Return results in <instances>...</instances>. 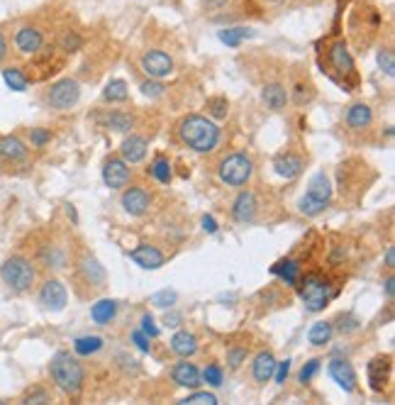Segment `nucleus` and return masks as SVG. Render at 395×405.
I'll list each match as a JSON object with an SVG mask.
<instances>
[{
  "label": "nucleus",
  "mask_w": 395,
  "mask_h": 405,
  "mask_svg": "<svg viewBox=\"0 0 395 405\" xmlns=\"http://www.w3.org/2000/svg\"><path fill=\"white\" fill-rule=\"evenodd\" d=\"M176 135L188 149L198 154H210L219 142V127L205 115H185L178 125H176Z\"/></svg>",
  "instance_id": "nucleus-1"
},
{
  "label": "nucleus",
  "mask_w": 395,
  "mask_h": 405,
  "mask_svg": "<svg viewBox=\"0 0 395 405\" xmlns=\"http://www.w3.org/2000/svg\"><path fill=\"white\" fill-rule=\"evenodd\" d=\"M49 376L52 381L57 383V388L69 398H79L81 391L86 386V371H84V364L74 357L71 352H57L49 361Z\"/></svg>",
  "instance_id": "nucleus-2"
},
{
  "label": "nucleus",
  "mask_w": 395,
  "mask_h": 405,
  "mask_svg": "<svg viewBox=\"0 0 395 405\" xmlns=\"http://www.w3.org/2000/svg\"><path fill=\"white\" fill-rule=\"evenodd\" d=\"M0 281L13 293H27L37 283V269L27 256L13 254L0 264Z\"/></svg>",
  "instance_id": "nucleus-3"
},
{
  "label": "nucleus",
  "mask_w": 395,
  "mask_h": 405,
  "mask_svg": "<svg viewBox=\"0 0 395 405\" xmlns=\"http://www.w3.org/2000/svg\"><path fill=\"white\" fill-rule=\"evenodd\" d=\"M295 288H298L300 300H303L305 308L310 310V313H320V310H325L329 305V300H332V295H334L329 281L325 276H320V273H307V276H300L298 283H295Z\"/></svg>",
  "instance_id": "nucleus-4"
},
{
  "label": "nucleus",
  "mask_w": 395,
  "mask_h": 405,
  "mask_svg": "<svg viewBox=\"0 0 395 405\" xmlns=\"http://www.w3.org/2000/svg\"><path fill=\"white\" fill-rule=\"evenodd\" d=\"M327 69L332 71V76L344 86V89H351V86L359 84L356 62H354V57H351V52L344 40H337L327 47Z\"/></svg>",
  "instance_id": "nucleus-5"
},
{
  "label": "nucleus",
  "mask_w": 395,
  "mask_h": 405,
  "mask_svg": "<svg viewBox=\"0 0 395 405\" xmlns=\"http://www.w3.org/2000/svg\"><path fill=\"white\" fill-rule=\"evenodd\" d=\"M251 173H254V161H251L246 154H241V152L227 154L217 166L219 181L227 183V186H232V188H241V186L249 183Z\"/></svg>",
  "instance_id": "nucleus-6"
},
{
  "label": "nucleus",
  "mask_w": 395,
  "mask_h": 405,
  "mask_svg": "<svg viewBox=\"0 0 395 405\" xmlns=\"http://www.w3.org/2000/svg\"><path fill=\"white\" fill-rule=\"evenodd\" d=\"M76 283L84 286L88 293H101L108 283V273L105 266L91 254V251H84V254L76 259Z\"/></svg>",
  "instance_id": "nucleus-7"
},
{
  "label": "nucleus",
  "mask_w": 395,
  "mask_h": 405,
  "mask_svg": "<svg viewBox=\"0 0 395 405\" xmlns=\"http://www.w3.org/2000/svg\"><path fill=\"white\" fill-rule=\"evenodd\" d=\"M81 101V84L76 79H59L47 89L44 103L52 110H71Z\"/></svg>",
  "instance_id": "nucleus-8"
},
{
  "label": "nucleus",
  "mask_w": 395,
  "mask_h": 405,
  "mask_svg": "<svg viewBox=\"0 0 395 405\" xmlns=\"http://www.w3.org/2000/svg\"><path fill=\"white\" fill-rule=\"evenodd\" d=\"M37 300L47 313H62L69 303V291L59 278H47V281L40 286V293H37Z\"/></svg>",
  "instance_id": "nucleus-9"
},
{
  "label": "nucleus",
  "mask_w": 395,
  "mask_h": 405,
  "mask_svg": "<svg viewBox=\"0 0 395 405\" xmlns=\"http://www.w3.org/2000/svg\"><path fill=\"white\" fill-rule=\"evenodd\" d=\"M393 376V357L391 354H378L366 366V379H369V388L373 393H383L391 383Z\"/></svg>",
  "instance_id": "nucleus-10"
},
{
  "label": "nucleus",
  "mask_w": 395,
  "mask_h": 405,
  "mask_svg": "<svg viewBox=\"0 0 395 405\" xmlns=\"http://www.w3.org/2000/svg\"><path fill=\"white\" fill-rule=\"evenodd\" d=\"M176 64L171 59V54L161 52V49H149V52L142 54V71H144L149 79L164 81L173 74Z\"/></svg>",
  "instance_id": "nucleus-11"
},
{
  "label": "nucleus",
  "mask_w": 395,
  "mask_h": 405,
  "mask_svg": "<svg viewBox=\"0 0 395 405\" xmlns=\"http://www.w3.org/2000/svg\"><path fill=\"white\" fill-rule=\"evenodd\" d=\"M132 181V169L122 156H110L103 164V183L113 190H122Z\"/></svg>",
  "instance_id": "nucleus-12"
},
{
  "label": "nucleus",
  "mask_w": 395,
  "mask_h": 405,
  "mask_svg": "<svg viewBox=\"0 0 395 405\" xmlns=\"http://www.w3.org/2000/svg\"><path fill=\"white\" fill-rule=\"evenodd\" d=\"M120 202H122V210L127 212V215L142 217V215H147V212H149L151 195H149V190H147L144 186H130V188L125 186Z\"/></svg>",
  "instance_id": "nucleus-13"
},
{
  "label": "nucleus",
  "mask_w": 395,
  "mask_h": 405,
  "mask_svg": "<svg viewBox=\"0 0 395 405\" xmlns=\"http://www.w3.org/2000/svg\"><path fill=\"white\" fill-rule=\"evenodd\" d=\"M15 49L25 57H35L44 49V32L37 25H22L13 37Z\"/></svg>",
  "instance_id": "nucleus-14"
},
{
  "label": "nucleus",
  "mask_w": 395,
  "mask_h": 405,
  "mask_svg": "<svg viewBox=\"0 0 395 405\" xmlns=\"http://www.w3.org/2000/svg\"><path fill=\"white\" fill-rule=\"evenodd\" d=\"M327 371H329V376H332V381L337 383L344 393L359 391V379H356V371L349 359H332L327 364Z\"/></svg>",
  "instance_id": "nucleus-15"
},
{
  "label": "nucleus",
  "mask_w": 395,
  "mask_h": 405,
  "mask_svg": "<svg viewBox=\"0 0 395 405\" xmlns=\"http://www.w3.org/2000/svg\"><path fill=\"white\" fill-rule=\"evenodd\" d=\"M171 379H173L176 386L188 388V391H195V388H200V383H202L200 369H198V366L190 359L176 361L173 369H171Z\"/></svg>",
  "instance_id": "nucleus-16"
},
{
  "label": "nucleus",
  "mask_w": 395,
  "mask_h": 405,
  "mask_svg": "<svg viewBox=\"0 0 395 405\" xmlns=\"http://www.w3.org/2000/svg\"><path fill=\"white\" fill-rule=\"evenodd\" d=\"M130 259L134 261L137 266H142L144 271H156L164 266V261H166V256H164V251L159 247H154V244H137L134 249L130 251Z\"/></svg>",
  "instance_id": "nucleus-17"
},
{
  "label": "nucleus",
  "mask_w": 395,
  "mask_h": 405,
  "mask_svg": "<svg viewBox=\"0 0 395 405\" xmlns=\"http://www.w3.org/2000/svg\"><path fill=\"white\" fill-rule=\"evenodd\" d=\"M344 125L351 130V132H366L373 125V110L366 103H351L344 113Z\"/></svg>",
  "instance_id": "nucleus-18"
},
{
  "label": "nucleus",
  "mask_w": 395,
  "mask_h": 405,
  "mask_svg": "<svg viewBox=\"0 0 395 405\" xmlns=\"http://www.w3.org/2000/svg\"><path fill=\"white\" fill-rule=\"evenodd\" d=\"M256 207H259L256 195L251 190H241L232 202V220L239 222V225H249V222L256 220Z\"/></svg>",
  "instance_id": "nucleus-19"
},
{
  "label": "nucleus",
  "mask_w": 395,
  "mask_h": 405,
  "mask_svg": "<svg viewBox=\"0 0 395 405\" xmlns=\"http://www.w3.org/2000/svg\"><path fill=\"white\" fill-rule=\"evenodd\" d=\"M27 156H30V149H27V144L18 135L0 137V159H5V161L10 164H20V161H27Z\"/></svg>",
  "instance_id": "nucleus-20"
},
{
  "label": "nucleus",
  "mask_w": 395,
  "mask_h": 405,
  "mask_svg": "<svg viewBox=\"0 0 395 405\" xmlns=\"http://www.w3.org/2000/svg\"><path fill=\"white\" fill-rule=\"evenodd\" d=\"M147 152H149V142H147V137H142V135H130L127 139L122 142V147H120V156H122L130 166L132 164L144 161Z\"/></svg>",
  "instance_id": "nucleus-21"
},
{
  "label": "nucleus",
  "mask_w": 395,
  "mask_h": 405,
  "mask_svg": "<svg viewBox=\"0 0 395 405\" xmlns=\"http://www.w3.org/2000/svg\"><path fill=\"white\" fill-rule=\"evenodd\" d=\"M273 169H276L278 176L295 178L303 173L305 161H303V156L293 154V152H281V154H276V159H273Z\"/></svg>",
  "instance_id": "nucleus-22"
},
{
  "label": "nucleus",
  "mask_w": 395,
  "mask_h": 405,
  "mask_svg": "<svg viewBox=\"0 0 395 405\" xmlns=\"http://www.w3.org/2000/svg\"><path fill=\"white\" fill-rule=\"evenodd\" d=\"M273 369H276V357H273V352H268V349H263V352H259L251 359V376H254V381L259 383V386L273 379Z\"/></svg>",
  "instance_id": "nucleus-23"
},
{
  "label": "nucleus",
  "mask_w": 395,
  "mask_h": 405,
  "mask_svg": "<svg viewBox=\"0 0 395 405\" xmlns=\"http://www.w3.org/2000/svg\"><path fill=\"white\" fill-rule=\"evenodd\" d=\"M98 122L103 125L105 130H113V132H130L132 127H134V115L127 113V110H108L105 115H101L98 118Z\"/></svg>",
  "instance_id": "nucleus-24"
},
{
  "label": "nucleus",
  "mask_w": 395,
  "mask_h": 405,
  "mask_svg": "<svg viewBox=\"0 0 395 405\" xmlns=\"http://www.w3.org/2000/svg\"><path fill=\"white\" fill-rule=\"evenodd\" d=\"M261 101L268 110H283V108L288 105V91H285L283 84L271 81V84H266L261 89Z\"/></svg>",
  "instance_id": "nucleus-25"
},
{
  "label": "nucleus",
  "mask_w": 395,
  "mask_h": 405,
  "mask_svg": "<svg viewBox=\"0 0 395 405\" xmlns=\"http://www.w3.org/2000/svg\"><path fill=\"white\" fill-rule=\"evenodd\" d=\"M271 273H273V276L281 278L285 286L295 288L298 278L303 276V266H300L298 259H281V261H276V264L271 266Z\"/></svg>",
  "instance_id": "nucleus-26"
},
{
  "label": "nucleus",
  "mask_w": 395,
  "mask_h": 405,
  "mask_svg": "<svg viewBox=\"0 0 395 405\" xmlns=\"http://www.w3.org/2000/svg\"><path fill=\"white\" fill-rule=\"evenodd\" d=\"M168 344H171V352L178 354L181 359H190L198 354V337L188 330H178Z\"/></svg>",
  "instance_id": "nucleus-27"
},
{
  "label": "nucleus",
  "mask_w": 395,
  "mask_h": 405,
  "mask_svg": "<svg viewBox=\"0 0 395 405\" xmlns=\"http://www.w3.org/2000/svg\"><path fill=\"white\" fill-rule=\"evenodd\" d=\"M310 198H315V200H322V202H327L329 205V200H332V181H329V176L325 171H320V173H315L310 181H307V190H305Z\"/></svg>",
  "instance_id": "nucleus-28"
},
{
  "label": "nucleus",
  "mask_w": 395,
  "mask_h": 405,
  "mask_svg": "<svg viewBox=\"0 0 395 405\" xmlns=\"http://www.w3.org/2000/svg\"><path fill=\"white\" fill-rule=\"evenodd\" d=\"M120 310V303L118 300H110V298H103L98 300V303L91 305V320L96 322V325H110V322L115 320V315H118Z\"/></svg>",
  "instance_id": "nucleus-29"
},
{
  "label": "nucleus",
  "mask_w": 395,
  "mask_h": 405,
  "mask_svg": "<svg viewBox=\"0 0 395 405\" xmlns=\"http://www.w3.org/2000/svg\"><path fill=\"white\" fill-rule=\"evenodd\" d=\"M40 261L44 264V269L59 271L66 266V251L64 247H59V244H44L40 249Z\"/></svg>",
  "instance_id": "nucleus-30"
},
{
  "label": "nucleus",
  "mask_w": 395,
  "mask_h": 405,
  "mask_svg": "<svg viewBox=\"0 0 395 405\" xmlns=\"http://www.w3.org/2000/svg\"><path fill=\"white\" fill-rule=\"evenodd\" d=\"M334 337V322H315V325L307 330V342L312 344V347H325V344L332 342Z\"/></svg>",
  "instance_id": "nucleus-31"
},
{
  "label": "nucleus",
  "mask_w": 395,
  "mask_h": 405,
  "mask_svg": "<svg viewBox=\"0 0 395 405\" xmlns=\"http://www.w3.org/2000/svg\"><path fill=\"white\" fill-rule=\"evenodd\" d=\"M149 176H154L161 186H168L173 181V169H171V161H168L166 154H156L154 161L149 164Z\"/></svg>",
  "instance_id": "nucleus-32"
},
{
  "label": "nucleus",
  "mask_w": 395,
  "mask_h": 405,
  "mask_svg": "<svg viewBox=\"0 0 395 405\" xmlns=\"http://www.w3.org/2000/svg\"><path fill=\"white\" fill-rule=\"evenodd\" d=\"M103 101L105 103H127L130 101V86L122 79H113L103 91Z\"/></svg>",
  "instance_id": "nucleus-33"
},
{
  "label": "nucleus",
  "mask_w": 395,
  "mask_h": 405,
  "mask_svg": "<svg viewBox=\"0 0 395 405\" xmlns=\"http://www.w3.org/2000/svg\"><path fill=\"white\" fill-rule=\"evenodd\" d=\"M105 344V339L98 335H86V337H76L74 339V352L79 357H91V354H98Z\"/></svg>",
  "instance_id": "nucleus-34"
},
{
  "label": "nucleus",
  "mask_w": 395,
  "mask_h": 405,
  "mask_svg": "<svg viewBox=\"0 0 395 405\" xmlns=\"http://www.w3.org/2000/svg\"><path fill=\"white\" fill-rule=\"evenodd\" d=\"M3 81H5V86L15 93H25L27 86H30V79H27L25 71H22L20 67H5L3 69Z\"/></svg>",
  "instance_id": "nucleus-35"
},
{
  "label": "nucleus",
  "mask_w": 395,
  "mask_h": 405,
  "mask_svg": "<svg viewBox=\"0 0 395 405\" xmlns=\"http://www.w3.org/2000/svg\"><path fill=\"white\" fill-rule=\"evenodd\" d=\"M217 37H219V42H222V45L239 47L241 42L251 40V37H254V32H251L249 27H227V30H219Z\"/></svg>",
  "instance_id": "nucleus-36"
},
{
  "label": "nucleus",
  "mask_w": 395,
  "mask_h": 405,
  "mask_svg": "<svg viewBox=\"0 0 395 405\" xmlns=\"http://www.w3.org/2000/svg\"><path fill=\"white\" fill-rule=\"evenodd\" d=\"M205 110H207V115H210L212 120H224V118H227V113H229V101H227V98H222V96H212V98H207Z\"/></svg>",
  "instance_id": "nucleus-37"
},
{
  "label": "nucleus",
  "mask_w": 395,
  "mask_h": 405,
  "mask_svg": "<svg viewBox=\"0 0 395 405\" xmlns=\"http://www.w3.org/2000/svg\"><path fill=\"white\" fill-rule=\"evenodd\" d=\"M298 210L303 212L305 217H317V215H322V212L327 210V202H322V200H315V198H310V195H303V198L298 200Z\"/></svg>",
  "instance_id": "nucleus-38"
},
{
  "label": "nucleus",
  "mask_w": 395,
  "mask_h": 405,
  "mask_svg": "<svg viewBox=\"0 0 395 405\" xmlns=\"http://www.w3.org/2000/svg\"><path fill=\"white\" fill-rule=\"evenodd\" d=\"M376 62H378V69L383 71V74L388 76V79H393L395 76V54L391 47H381L376 54Z\"/></svg>",
  "instance_id": "nucleus-39"
},
{
  "label": "nucleus",
  "mask_w": 395,
  "mask_h": 405,
  "mask_svg": "<svg viewBox=\"0 0 395 405\" xmlns=\"http://www.w3.org/2000/svg\"><path fill=\"white\" fill-rule=\"evenodd\" d=\"M339 325L334 327V330L339 332V335H344V337H349V335H354V332H359L361 330V320L356 317L354 313H344V315H339Z\"/></svg>",
  "instance_id": "nucleus-40"
},
{
  "label": "nucleus",
  "mask_w": 395,
  "mask_h": 405,
  "mask_svg": "<svg viewBox=\"0 0 395 405\" xmlns=\"http://www.w3.org/2000/svg\"><path fill=\"white\" fill-rule=\"evenodd\" d=\"M59 47H62V52H66V54H74L84 47V37L74 30H66L62 35V40H59Z\"/></svg>",
  "instance_id": "nucleus-41"
},
{
  "label": "nucleus",
  "mask_w": 395,
  "mask_h": 405,
  "mask_svg": "<svg viewBox=\"0 0 395 405\" xmlns=\"http://www.w3.org/2000/svg\"><path fill=\"white\" fill-rule=\"evenodd\" d=\"M200 376H202V381H205L207 386H212V388H219V386H222V381H224V371H222V366H219V364H207L205 369L200 371Z\"/></svg>",
  "instance_id": "nucleus-42"
},
{
  "label": "nucleus",
  "mask_w": 395,
  "mask_h": 405,
  "mask_svg": "<svg viewBox=\"0 0 395 405\" xmlns=\"http://www.w3.org/2000/svg\"><path fill=\"white\" fill-rule=\"evenodd\" d=\"M176 300H178V293H176V291H168V288H164V291H159V293L151 295L149 303L156 305V308H161V310H171L173 305H176Z\"/></svg>",
  "instance_id": "nucleus-43"
},
{
  "label": "nucleus",
  "mask_w": 395,
  "mask_h": 405,
  "mask_svg": "<svg viewBox=\"0 0 395 405\" xmlns=\"http://www.w3.org/2000/svg\"><path fill=\"white\" fill-rule=\"evenodd\" d=\"M246 354H249V349L239 347V344H234V347H227V366L232 371H237L239 366L246 361Z\"/></svg>",
  "instance_id": "nucleus-44"
},
{
  "label": "nucleus",
  "mask_w": 395,
  "mask_h": 405,
  "mask_svg": "<svg viewBox=\"0 0 395 405\" xmlns=\"http://www.w3.org/2000/svg\"><path fill=\"white\" fill-rule=\"evenodd\" d=\"M181 405H193V403H207V405H217V396L215 393H207V391H195L190 396H185L183 401H178Z\"/></svg>",
  "instance_id": "nucleus-45"
},
{
  "label": "nucleus",
  "mask_w": 395,
  "mask_h": 405,
  "mask_svg": "<svg viewBox=\"0 0 395 405\" xmlns=\"http://www.w3.org/2000/svg\"><path fill=\"white\" fill-rule=\"evenodd\" d=\"M52 398H49V391L47 388H42V386H35V388H30V391L22 396V403H35V405H40V403H49Z\"/></svg>",
  "instance_id": "nucleus-46"
},
{
  "label": "nucleus",
  "mask_w": 395,
  "mask_h": 405,
  "mask_svg": "<svg viewBox=\"0 0 395 405\" xmlns=\"http://www.w3.org/2000/svg\"><path fill=\"white\" fill-rule=\"evenodd\" d=\"M30 142H32V147L42 149V147H47L49 142H52V130H47V127H32L30 130Z\"/></svg>",
  "instance_id": "nucleus-47"
},
{
  "label": "nucleus",
  "mask_w": 395,
  "mask_h": 405,
  "mask_svg": "<svg viewBox=\"0 0 395 405\" xmlns=\"http://www.w3.org/2000/svg\"><path fill=\"white\" fill-rule=\"evenodd\" d=\"M320 364H322L320 359H310L307 364H303V369H300V374H298V381L303 383V386H307V383H310L317 376V371H320Z\"/></svg>",
  "instance_id": "nucleus-48"
},
{
  "label": "nucleus",
  "mask_w": 395,
  "mask_h": 405,
  "mask_svg": "<svg viewBox=\"0 0 395 405\" xmlns=\"http://www.w3.org/2000/svg\"><path fill=\"white\" fill-rule=\"evenodd\" d=\"M139 91L144 93L147 98H159V96H161V93L166 91V89H164V84H161V81H156V79H149V81H142Z\"/></svg>",
  "instance_id": "nucleus-49"
},
{
  "label": "nucleus",
  "mask_w": 395,
  "mask_h": 405,
  "mask_svg": "<svg viewBox=\"0 0 395 405\" xmlns=\"http://www.w3.org/2000/svg\"><path fill=\"white\" fill-rule=\"evenodd\" d=\"M139 325H142L139 330L144 332V335L149 337V339H156L159 335H161V330H159V325H156V322H154V317H151L149 313H147V315H142Z\"/></svg>",
  "instance_id": "nucleus-50"
},
{
  "label": "nucleus",
  "mask_w": 395,
  "mask_h": 405,
  "mask_svg": "<svg viewBox=\"0 0 395 405\" xmlns=\"http://www.w3.org/2000/svg\"><path fill=\"white\" fill-rule=\"evenodd\" d=\"M290 364H293L290 359L276 361V369H273V381H276L278 386H283V383L288 381V376H290Z\"/></svg>",
  "instance_id": "nucleus-51"
},
{
  "label": "nucleus",
  "mask_w": 395,
  "mask_h": 405,
  "mask_svg": "<svg viewBox=\"0 0 395 405\" xmlns=\"http://www.w3.org/2000/svg\"><path fill=\"white\" fill-rule=\"evenodd\" d=\"M130 337H132V342L137 344V349H139L142 354H149L151 352V344H149V337L144 335L142 330H132L130 332Z\"/></svg>",
  "instance_id": "nucleus-52"
},
{
  "label": "nucleus",
  "mask_w": 395,
  "mask_h": 405,
  "mask_svg": "<svg viewBox=\"0 0 395 405\" xmlns=\"http://www.w3.org/2000/svg\"><path fill=\"white\" fill-rule=\"evenodd\" d=\"M383 291H386L388 303H393V298H395V278H393V271H388L386 281H383Z\"/></svg>",
  "instance_id": "nucleus-53"
},
{
  "label": "nucleus",
  "mask_w": 395,
  "mask_h": 405,
  "mask_svg": "<svg viewBox=\"0 0 395 405\" xmlns=\"http://www.w3.org/2000/svg\"><path fill=\"white\" fill-rule=\"evenodd\" d=\"M200 225H202V229H205L207 234H215L217 232V220L212 215H202V220H200Z\"/></svg>",
  "instance_id": "nucleus-54"
},
{
  "label": "nucleus",
  "mask_w": 395,
  "mask_h": 405,
  "mask_svg": "<svg viewBox=\"0 0 395 405\" xmlns=\"http://www.w3.org/2000/svg\"><path fill=\"white\" fill-rule=\"evenodd\" d=\"M164 325H168V327L183 325V315H178V313H166V317H164Z\"/></svg>",
  "instance_id": "nucleus-55"
},
{
  "label": "nucleus",
  "mask_w": 395,
  "mask_h": 405,
  "mask_svg": "<svg viewBox=\"0 0 395 405\" xmlns=\"http://www.w3.org/2000/svg\"><path fill=\"white\" fill-rule=\"evenodd\" d=\"M383 264H386L388 271L395 269V247H388L386 249V259H383Z\"/></svg>",
  "instance_id": "nucleus-56"
},
{
  "label": "nucleus",
  "mask_w": 395,
  "mask_h": 405,
  "mask_svg": "<svg viewBox=\"0 0 395 405\" xmlns=\"http://www.w3.org/2000/svg\"><path fill=\"white\" fill-rule=\"evenodd\" d=\"M8 59V40H5V35L0 32V64Z\"/></svg>",
  "instance_id": "nucleus-57"
},
{
  "label": "nucleus",
  "mask_w": 395,
  "mask_h": 405,
  "mask_svg": "<svg viewBox=\"0 0 395 405\" xmlns=\"http://www.w3.org/2000/svg\"><path fill=\"white\" fill-rule=\"evenodd\" d=\"M66 212H69V217L74 222H79V215H76V210H74V205H66Z\"/></svg>",
  "instance_id": "nucleus-58"
}]
</instances>
